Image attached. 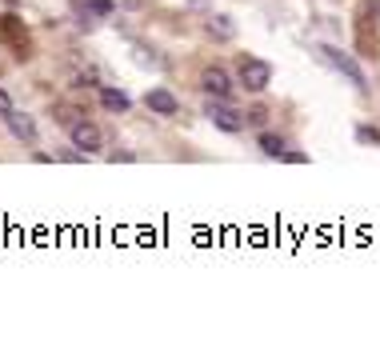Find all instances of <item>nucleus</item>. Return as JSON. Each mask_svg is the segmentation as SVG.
Returning a JSON list of instances; mask_svg holds the SVG:
<instances>
[{"label":"nucleus","instance_id":"obj_1","mask_svg":"<svg viewBox=\"0 0 380 352\" xmlns=\"http://www.w3.org/2000/svg\"><path fill=\"white\" fill-rule=\"evenodd\" d=\"M272 80V68L264 61H256V56H244L240 61V84L248 88V93H264Z\"/></svg>","mask_w":380,"mask_h":352},{"label":"nucleus","instance_id":"obj_2","mask_svg":"<svg viewBox=\"0 0 380 352\" xmlns=\"http://www.w3.org/2000/svg\"><path fill=\"white\" fill-rule=\"evenodd\" d=\"M205 116L212 120L216 128H224V132H240V112L224 100V96H216V100H208V109H205Z\"/></svg>","mask_w":380,"mask_h":352},{"label":"nucleus","instance_id":"obj_3","mask_svg":"<svg viewBox=\"0 0 380 352\" xmlns=\"http://www.w3.org/2000/svg\"><path fill=\"white\" fill-rule=\"evenodd\" d=\"M320 56H324V61L333 64L336 72H345V77H349L352 84H356V88H365V72H361V68H356V61H352L349 52H340V48L324 45V48H320Z\"/></svg>","mask_w":380,"mask_h":352},{"label":"nucleus","instance_id":"obj_4","mask_svg":"<svg viewBox=\"0 0 380 352\" xmlns=\"http://www.w3.org/2000/svg\"><path fill=\"white\" fill-rule=\"evenodd\" d=\"M200 88H205L208 96H224V100H228V93H232V80H228V72H224V68H205Z\"/></svg>","mask_w":380,"mask_h":352},{"label":"nucleus","instance_id":"obj_5","mask_svg":"<svg viewBox=\"0 0 380 352\" xmlns=\"http://www.w3.org/2000/svg\"><path fill=\"white\" fill-rule=\"evenodd\" d=\"M72 144L80 152H100V128L96 125H72Z\"/></svg>","mask_w":380,"mask_h":352},{"label":"nucleus","instance_id":"obj_6","mask_svg":"<svg viewBox=\"0 0 380 352\" xmlns=\"http://www.w3.org/2000/svg\"><path fill=\"white\" fill-rule=\"evenodd\" d=\"M144 104H148L152 112H160V116H176V112H180L176 96H173V93H164V88H152V93L144 96Z\"/></svg>","mask_w":380,"mask_h":352},{"label":"nucleus","instance_id":"obj_7","mask_svg":"<svg viewBox=\"0 0 380 352\" xmlns=\"http://www.w3.org/2000/svg\"><path fill=\"white\" fill-rule=\"evenodd\" d=\"M4 120H8V128H13V136H20V141H32V136H36V125H32V116H24V112L13 109Z\"/></svg>","mask_w":380,"mask_h":352},{"label":"nucleus","instance_id":"obj_8","mask_svg":"<svg viewBox=\"0 0 380 352\" xmlns=\"http://www.w3.org/2000/svg\"><path fill=\"white\" fill-rule=\"evenodd\" d=\"M100 104L109 112H128V96L116 93V88H100Z\"/></svg>","mask_w":380,"mask_h":352},{"label":"nucleus","instance_id":"obj_9","mask_svg":"<svg viewBox=\"0 0 380 352\" xmlns=\"http://www.w3.org/2000/svg\"><path fill=\"white\" fill-rule=\"evenodd\" d=\"M260 148H264L269 157H285V141L272 136V132H260Z\"/></svg>","mask_w":380,"mask_h":352},{"label":"nucleus","instance_id":"obj_10","mask_svg":"<svg viewBox=\"0 0 380 352\" xmlns=\"http://www.w3.org/2000/svg\"><path fill=\"white\" fill-rule=\"evenodd\" d=\"M208 32H212V36H221V40H228V36H232V20H228V16H216V20L208 24Z\"/></svg>","mask_w":380,"mask_h":352},{"label":"nucleus","instance_id":"obj_11","mask_svg":"<svg viewBox=\"0 0 380 352\" xmlns=\"http://www.w3.org/2000/svg\"><path fill=\"white\" fill-rule=\"evenodd\" d=\"M88 8H93L96 16H109L112 13V0H88Z\"/></svg>","mask_w":380,"mask_h":352},{"label":"nucleus","instance_id":"obj_12","mask_svg":"<svg viewBox=\"0 0 380 352\" xmlns=\"http://www.w3.org/2000/svg\"><path fill=\"white\" fill-rule=\"evenodd\" d=\"M361 141H377L380 144V132L377 128H361Z\"/></svg>","mask_w":380,"mask_h":352},{"label":"nucleus","instance_id":"obj_13","mask_svg":"<svg viewBox=\"0 0 380 352\" xmlns=\"http://www.w3.org/2000/svg\"><path fill=\"white\" fill-rule=\"evenodd\" d=\"M8 112H13V104H8V96L0 93V116H8Z\"/></svg>","mask_w":380,"mask_h":352}]
</instances>
